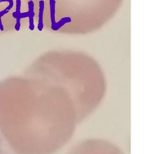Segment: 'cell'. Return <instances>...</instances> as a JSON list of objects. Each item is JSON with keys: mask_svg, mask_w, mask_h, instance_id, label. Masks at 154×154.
Segmentation results:
<instances>
[{"mask_svg": "<svg viewBox=\"0 0 154 154\" xmlns=\"http://www.w3.org/2000/svg\"><path fill=\"white\" fill-rule=\"evenodd\" d=\"M21 7V0H16V11L13 13V17L16 19V25H15V29L17 31L20 30V19L25 17H29V12H24L21 13L20 12Z\"/></svg>", "mask_w": 154, "mask_h": 154, "instance_id": "cell-1", "label": "cell"}, {"mask_svg": "<svg viewBox=\"0 0 154 154\" xmlns=\"http://www.w3.org/2000/svg\"><path fill=\"white\" fill-rule=\"evenodd\" d=\"M28 8L29 12V29L33 30L35 28L34 26V2H33L32 0H30L28 2Z\"/></svg>", "mask_w": 154, "mask_h": 154, "instance_id": "cell-2", "label": "cell"}, {"mask_svg": "<svg viewBox=\"0 0 154 154\" xmlns=\"http://www.w3.org/2000/svg\"><path fill=\"white\" fill-rule=\"evenodd\" d=\"M45 9V2L44 0L39 1V14H38V29L39 31H42L43 28V13Z\"/></svg>", "mask_w": 154, "mask_h": 154, "instance_id": "cell-3", "label": "cell"}, {"mask_svg": "<svg viewBox=\"0 0 154 154\" xmlns=\"http://www.w3.org/2000/svg\"><path fill=\"white\" fill-rule=\"evenodd\" d=\"M55 0H50V8H51V23H52V29H54L55 27Z\"/></svg>", "mask_w": 154, "mask_h": 154, "instance_id": "cell-4", "label": "cell"}, {"mask_svg": "<svg viewBox=\"0 0 154 154\" xmlns=\"http://www.w3.org/2000/svg\"><path fill=\"white\" fill-rule=\"evenodd\" d=\"M7 2L9 3V5L5 8L6 10L9 11L12 8V7H13L14 1L13 0H0V2Z\"/></svg>", "mask_w": 154, "mask_h": 154, "instance_id": "cell-5", "label": "cell"}]
</instances>
